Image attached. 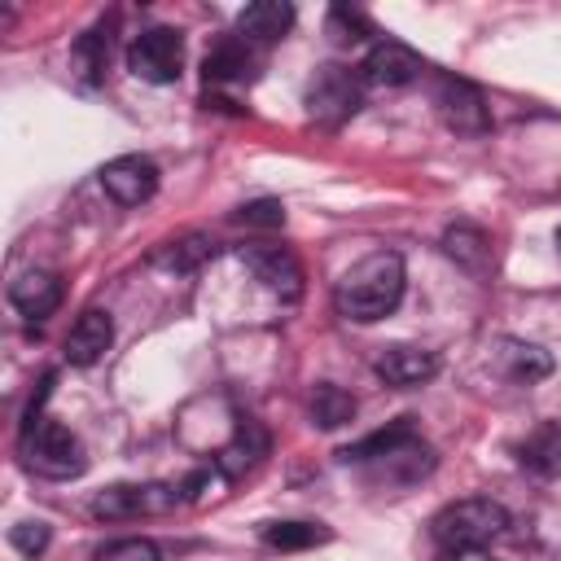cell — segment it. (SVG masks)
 Returning <instances> with one entry per match:
<instances>
[{"mask_svg":"<svg viewBox=\"0 0 561 561\" xmlns=\"http://www.w3.org/2000/svg\"><path fill=\"white\" fill-rule=\"evenodd\" d=\"M403 285H408L403 259L394 250H373L355 267L342 272V280L333 285V307H337V316H346L355 324H373L399 307Z\"/></svg>","mask_w":561,"mask_h":561,"instance_id":"obj_1","label":"cell"},{"mask_svg":"<svg viewBox=\"0 0 561 561\" xmlns=\"http://www.w3.org/2000/svg\"><path fill=\"white\" fill-rule=\"evenodd\" d=\"M504 530H508V508L500 500H491V495L451 500L430 522V535L438 539V548H482Z\"/></svg>","mask_w":561,"mask_h":561,"instance_id":"obj_2","label":"cell"},{"mask_svg":"<svg viewBox=\"0 0 561 561\" xmlns=\"http://www.w3.org/2000/svg\"><path fill=\"white\" fill-rule=\"evenodd\" d=\"M22 456L44 478H79L83 473V443L53 416H35L22 425Z\"/></svg>","mask_w":561,"mask_h":561,"instance_id":"obj_3","label":"cell"},{"mask_svg":"<svg viewBox=\"0 0 561 561\" xmlns=\"http://www.w3.org/2000/svg\"><path fill=\"white\" fill-rule=\"evenodd\" d=\"M127 70L145 83H175L184 70V35L171 26H149L127 44Z\"/></svg>","mask_w":561,"mask_h":561,"instance_id":"obj_4","label":"cell"},{"mask_svg":"<svg viewBox=\"0 0 561 561\" xmlns=\"http://www.w3.org/2000/svg\"><path fill=\"white\" fill-rule=\"evenodd\" d=\"M434 105H438V118L456 136H482L491 127V110H486L482 92L469 79H443L434 88Z\"/></svg>","mask_w":561,"mask_h":561,"instance_id":"obj_5","label":"cell"},{"mask_svg":"<svg viewBox=\"0 0 561 561\" xmlns=\"http://www.w3.org/2000/svg\"><path fill=\"white\" fill-rule=\"evenodd\" d=\"M101 188L118 202V206H140L158 193V167L140 153H123V158H110L101 167Z\"/></svg>","mask_w":561,"mask_h":561,"instance_id":"obj_6","label":"cell"},{"mask_svg":"<svg viewBox=\"0 0 561 561\" xmlns=\"http://www.w3.org/2000/svg\"><path fill=\"white\" fill-rule=\"evenodd\" d=\"M171 504H175V491H167V486H105L92 500V517L127 522V517H140V513H162Z\"/></svg>","mask_w":561,"mask_h":561,"instance_id":"obj_7","label":"cell"},{"mask_svg":"<svg viewBox=\"0 0 561 561\" xmlns=\"http://www.w3.org/2000/svg\"><path fill=\"white\" fill-rule=\"evenodd\" d=\"M421 70H425V61H421L408 44H399V39H377V44L368 48L364 66H359V75H364L368 83H377V88H403V83H412Z\"/></svg>","mask_w":561,"mask_h":561,"instance_id":"obj_8","label":"cell"},{"mask_svg":"<svg viewBox=\"0 0 561 561\" xmlns=\"http://www.w3.org/2000/svg\"><path fill=\"white\" fill-rule=\"evenodd\" d=\"M307 105H311L316 118H324V123H342V118H351V114L359 110V83H355L346 70L324 66V70L316 75L311 92H307Z\"/></svg>","mask_w":561,"mask_h":561,"instance_id":"obj_9","label":"cell"},{"mask_svg":"<svg viewBox=\"0 0 561 561\" xmlns=\"http://www.w3.org/2000/svg\"><path fill=\"white\" fill-rule=\"evenodd\" d=\"M241 259H245V267H250L272 294L289 298V302L302 294V267H298V259H294L285 245H250V250H241Z\"/></svg>","mask_w":561,"mask_h":561,"instance_id":"obj_10","label":"cell"},{"mask_svg":"<svg viewBox=\"0 0 561 561\" xmlns=\"http://www.w3.org/2000/svg\"><path fill=\"white\" fill-rule=\"evenodd\" d=\"M373 368H377V377H381L386 386L412 390V386H425V381L438 373V355L425 351V346H386Z\"/></svg>","mask_w":561,"mask_h":561,"instance_id":"obj_11","label":"cell"},{"mask_svg":"<svg viewBox=\"0 0 561 561\" xmlns=\"http://www.w3.org/2000/svg\"><path fill=\"white\" fill-rule=\"evenodd\" d=\"M110 346H114V320H110V311H83L70 324V333H66V359L75 368L96 364Z\"/></svg>","mask_w":561,"mask_h":561,"instance_id":"obj_12","label":"cell"},{"mask_svg":"<svg viewBox=\"0 0 561 561\" xmlns=\"http://www.w3.org/2000/svg\"><path fill=\"white\" fill-rule=\"evenodd\" d=\"M9 302L26 320H48L61 307V280L53 272H22L9 285Z\"/></svg>","mask_w":561,"mask_h":561,"instance_id":"obj_13","label":"cell"},{"mask_svg":"<svg viewBox=\"0 0 561 561\" xmlns=\"http://www.w3.org/2000/svg\"><path fill=\"white\" fill-rule=\"evenodd\" d=\"M294 26V4H280V0H254L237 13V35L245 44H276L285 39Z\"/></svg>","mask_w":561,"mask_h":561,"instance_id":"obj_14","label":"cell"},{"mask_svg":"<svg viewBox=\"0 0 561 561\" xmlns=\"http://www.w3.org/2000/svg\"><path fill=\"white\" fill-rule=\"evenodd\" d=\"M254 70H259V57L250 53V44H245L241 35L219 39V44L206 53V61H202L206 83H245V79H254Z\"/></svg>","mask_w":561,"mask_h":561,"instance_id":"obj_15","label":"cell"},{"mask_svg":"<svg viewBox=\"0 0 561 561\" xmlns=\"http://www.w3.org/2000/svg\"><path fill=\"white\" fill-rule=\"evenodd\" d=\"M517 465L535 478H557L561 473V421H543L535 425L522 443H517Z\"/></svg>","mask_w":561,"mask_h":561,"instance_id":"obj_16","label":"cell"},{"mask_svg":"<svg viewBox=\"0 0 561 561\" xmlns=\"http://www.w3.org/2000/svg\"><path fill=\"white\" fill-rule=\"evenodd\" d=\"M416 443V430H412V416H399V421H390L386 430H373V434H364L359 443H351V447H342L337 456L351 465V460H386V456H394V451H403V447H412Z\"/></svg>","mask_w":561,"mask_h":561,"instance_id":"obj_17","label":"cell"},{"mask_svg":"<svg viewBox=\"0 0 561 561\" xmlns=\"http://www.w3.org/2000/svg\"><path fill=\"white\" fill-rule=\"evenodd\" d=\"M443 250H447L460 267H469V272H482V267L491 263V241H486V232L473 228V224H451V228L443 232Z\"/></svg>","mask_w":561,"mask_h":561,"instance_id":"obj_18","label":"cell"},{"mask_svg":"<svg viewBox=\"0 0 561 561\" xmlns=\"http://www.w3.org/2000/svg\"><path fill=\"white\" fill-rule=\"evenodd\" d=\"M311 421H316L320 430H342L346 421H355V399H351L342 386L320 381V386L311 390Z\"/></svg>","mask_w":561,"mask_h":561,"instance_id":"obj_19","label":"cell"},{"mask_svg":"<svg viewBox=\"0 0 561 561\" xmlns=\"http://www.w3.org/2000/svg\"><path fill=\"white\" fill-rule=\"evenodd\" d=\"M504 373L522 386L543 381L552 373V355L543 346H530V342H504Z\"/></svg>","mask_w":561,"mask_h":561,"instance_id":"obj_20","label":"cell"},{"mask_svg":"<svg viewBox=\"0 0 561 561\" xmlns=\"http://www.w3.org/2000/svg\"><path fill=\"white\" fill-rule=\"evenodd\" d=\"M263 451H267V434H263L254 421H245V425H237V438L219 451V469H224V473H241V469L259 465Z\"/></svg>","mask_w":561,"mask_h":561,"instance_id":"obj_21","label":"cell"},{"mask_svg":"<svg viewBox=\"0 0 561 561\" xmlns=\"http://www.w3.org/2000/svg\"><path fill=\"white\" fill-rule=\"evenodd\" d=\"M263 543L267 548H280V552H298V548H316L329 539L324 526H311V522H267L263 530Z\"/></svg>","mask_w":561,"mask_h":561,"instance_id":"obj_22","label":"cell"},{"mask_svg":"<svg viewBox=\"0 0 561 561\" xmlns=\"http://www.w3.org/2000/svg\"><path fill=\"white\" fill-rule=\"evenodd\" d=\"M210 254H215V241H206V237H180V241H167V250H158L153 263L158 267H171V272H193Z\"/></svg>","mask_w":561,"mask_h":561,"instance_id":"obj_23","label":"cell"},{"mask_svg":"<svg viewBox=\"0 0 561 561\" xmlns=\"http://www.w3.org/2000/svg\"><path fill=\"white\" fill-rule=\"evenodd\" d=\"M96 561H162L153 539L127 535V539H110L105 548H96Z\"/></svg>","mask_w":561,"mask_h":561,"instance_id":"obj_24","label":"cell"},{"mask_svg":"<svg viewBox=\"0 0 561 561\" xmlns=\"http://www.w3.org/2000/svg\"><path fill=\"white\" fill-rule=\"evenodd\" d=\"M237 224H250V228H280L285 224V206L276 197H259V202H245L237 210Z\"/></svg>","mask_w":561,"mask_h":561,"instance_id":"obj_25","label":"cell"},{"mask_svg":"<svg viewBox=\"0 0 561 561\" xmlns=\"http://www.w3.org/2000/svg\"><path fill=\"white\" fill-rule=\"evenodd\" d=\"M48 539H53V530H48L44 522H18V526L9 530V543H13L22 557H39V552L48 548Z\"/></svg>","mask_w":561,"mask_h":561,"instance_id":"obj_26","label":"cell"},{"mask_svg":"<svg viewBox=\"0 0 561 561\" xmlns=\"http://www.w3.org/2000/svg\"><path fill=\"white\" fill-rule=\"evenodd\" d=\"M329 26H333V31H342L337 39H368V35H373V22H368L364 13L342 9V4H337V9H329Z\"/></svg>","mask_w":561,"mask_h":561,"instance_id":"obj_27","label":"cell"},{"mask_svg":"<svg viewBox=\"0 0 561 561\" xmlns=\"http://www.w3.org/2000/svg\"><path fill=\"white\" fill-rule=\"evenodd\" d=\"M75 57H79V66H83V75L88 79H96V70L105 66V39L92 31V35H83L79 44H75Z\"/></svg>","mask_w":561,"mask_h":561,"instance_id":"obj_28","label":"cell"},{"mask_svg":"<svg viewBox=\"0 0 561 561\" xmlns=\"http://www.w3.org/2000/svg\"><path fill=\"white\" fill-rule=\"evenodd\" d=\"M438 561H491V557L482 548H443Z\"/></svg>","mask_w":561,"mask_h":561,"instance_id":"obj_29","label":"cell"},{"mask_svg":"<svg viewBox=\"0 0 561 561\" xmlns=\"http://www.w3.org/2000/svg\"><path fill=\"white\" fill-rule=\"evenodd\" d=\"M557 250H561V228H557Z\"/></svg>","mask_w":561,"mask_h":561,"instance_id":"obj_30","label":"cell"}]
</instances>
